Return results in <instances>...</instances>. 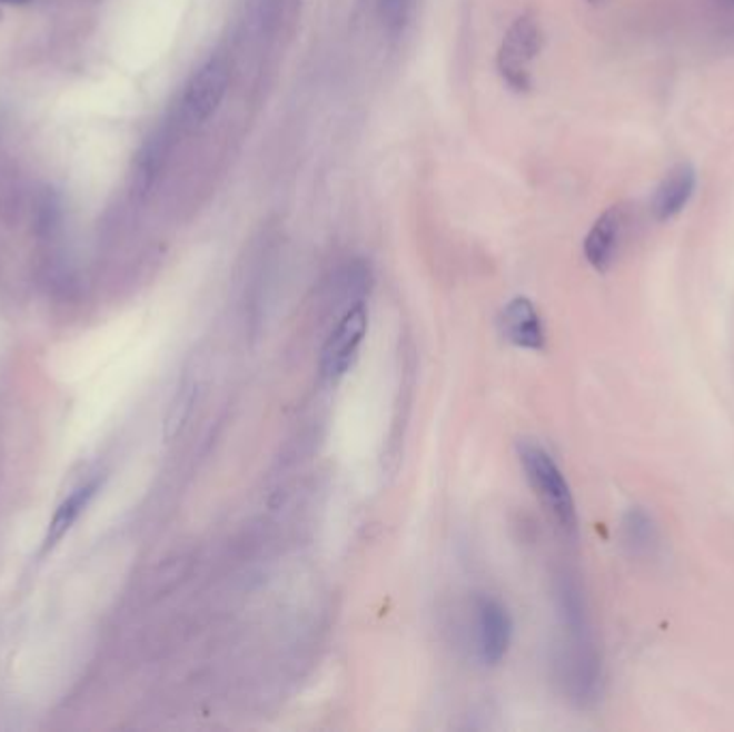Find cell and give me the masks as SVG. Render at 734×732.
<instances>
[{
    "instance_id": "obj_9",
    "label": "cell",
    "mask_w": 734,
    "mask_h": 732,
    "mask_svg": "<svg viewBox=\"0 0 734 732\" xmlns=\"http://www.w3.org/2000/svg\"><path fill=\"white\" fill-rule=\"evenodd\" d=\"M696 191V170L692 164H678L655 189L651 211L657 221H671L681 214Z\"/></svg>"
},
{
    "instance_id": "obj_4",
    "label": "cell",
    "mask_w": 734,
    "mask_h": 732,
    "mask_svg": "<svg viewBox=\"0 0 734 732\" xmlns=\"http://www.w3.org/2000/svg\"><path fill=\"white\" fill-rule=\"evenodd\" d=\"M367 325H369V316L364 301L344 311V316L339 318L336 329L327 337L323 348L320 372L325 380L337 383L346 376L366 339Z\"/></svg>"
},
{
    "instance_id": "obj_10",
    "label": "cell",
    "mask_w": 734,
    "mask_h": 732,
    "mask_svg": "<svg viewBox=\"0 0 734 732\" xmlns=\"http://www.w3.org/2000/svg\"><path fill=\"white\" fill-rule=\"evenodd\" d=\"M621 540L632 556L646 558L659 546V531L644 507H629L621 520Z\"/></svg>"
},
{
    "instance_id": "obj_1",
    "label": "cell",
    "mask_w": 734,
    "mask_h": 732,
    "mask_svg": "<svg viewBox=\"0 0 734 732\" xmlns=\"http://www.w3.org/2000/svg\"><path fill=\"white\" fill-rule=\"evenodd\" d=\"M556 609L563 625L558 671L567 696L581 706H591L602 696V655L593 639L584 593L576 580H558Z\"/></svg>"
},
{
    "instance_id": "obj_17",
    "label": "cell",
    "mask_w": 734,
    "mask_h": 732,
    "mask_svg": "<svg viewBox=\"0 0 734 732\" xmlns=\"http://www.w3.org/2000/svg\"><path fill=\"white\" fill-rule=\"evenodd\" d=\"M588 2H597V0H588Z\"/></svg>"
},
{
    "instance_id": "obj_7",
    "label": "cell",
    "mask_w": 734,
    "mask_h": 732,
    "mask_svg": "<svg viewBox=\"0 0 734 732\" xmlns=\"http://www.w3.org/2000/svg\"><path fill=\"white\" fill-rule=\"evenodd\" d=\"M627 233V214L623 207H611L608 211L597 217L584 239V258L586 263L606 274L621 254V247Z\"/></svg>"
},
{
    "instance_id": "obj_13",
    "label": "cell",
    "mask_w": 734,
    "mask_h": 732,
    "mask_svg": "<svg viewBox=\"0 0 734 732\" xmlns=\"http://www.w3.org/2000/svg\"><path fill=\"white\" fill-rule=\"evenodd\" d=\"M413 7H415V0H378L380 18H383V24L387 27V31L394 32V34L404 31L410 20Z\"/></svg>"
},
{
    "instance_id": "obj_14",
    "label": "cell",
    "mask_w": 734,
    "mask_h": 732,
    "mask_svg": "<svg viewBox=\"0 0 734 732\" xmlns=\"http://www.w3.org/2000/svg\"><path fill=\"white\" fill-rule=\"evenodd\" d=\"M37 228L41 233H54L61 224V205L57 200L54 194H46L41 200H39V207H37Z\"/></svg>"
},
{
    "instance_id": "obj_8",
    "label": "cell",
    "mask_w": 734,
    "mask_h": 732,
    "mask_svg": "<svg viewBox=\"0 0 734 732\" xmlns=\"http://www.w3.org/2000/svg\"><path fill=\"white\" fill-rule=\"evenodd\" d=\"M500 332L509 344L524 350H544L546 346L542 316L526 297H516L505 306L500 314Z\"/></svg>"
},
{
    "instance_id": "obj_6",
    "label": "cell",
    "mask_w": 734,
    "mask_h": 732,
    "mask_svg": "<svg viewBox=\"0 0 734 732\" xmlns=\"http://www.w3.org/2000/svg\"><path fill=\"white\" fill-rule=\"evenodd\" d=\"M514 623L507 609L494 597H479L475 604V644L486 666H496L509 651Z\"/></svg>"
},
{
    "instance_id": "obj_3",
    "label": "cell",
    "mask_w": 734,
    "mask_h": 732,
    "mask_svg": "<svg viewBox=\"0 0 734 732\" xmlns=\"http://www.w3.org/2000/svg\"><path fill=\"white\" fill-rule=\"evenodd\" d=\"M539 50H542L539 24L533 18L522 16L505 34L498 57H496L498 71H500L503 80L507 82V87H512L514 91L530 89L528 67H530V62L535 61Z\"/></svg>"
},
{
    "instance_id": "obj_12",
    "label": "cell",
    "mask_w": 734,
    "mask_h": 732,
    "mask_svg": "<svg viewBox=\"0 0 734 732\" xmlns=\"http://www.w3.org/2000/svg\"><path fill=\"white\" fill-rule=\"evenodd\" d=\"M196 396H198V383L194 378L185 376L184 383L179 385L177 396L170 402L166 419H163V438L168 443L175 441L181 434V429H184L191 410H194Z\"/></svg>"
},
{
    "instance_id": "obj_15",
    "label": "cell",
    "mask_w": 734,
    "mask_h": 732,
    "mask_svg": "<svg viewBox=\"0 0 734 732\" xmlns=\"http://www.w3.org/2000/svg\"><path fill=\"white\" fill-rule=\"evenodd\" d=\"M31 0H0V4H29Z\"/></svg>"
},
{
    "instance_id": "obj_11",
    "label": "cell",
    "mask_w": 734,
    "mask_h": 732,
    "mask_svg": "<svg viewBox=\"0 0 734 732\" xmlns=\"http://www.w3.org/2000/svg\"><path fill=\"white\" fill-rule=\"evenodd\" d=\"M99 488V482H91L82 488L76 489L67 501H62L61 507L57 510L54 518L50 522V528L46 533V540H43V554L52 552L57 548L62 542V537L71 531V526L78 522V518L82 516V512L87 510V505L91 503L95 492Z\"/></svg>"
},
{
    "instance_id": "obj_2",
    "label": "cell",
    "mask_w": 734,
    "mask_h": 732,
    "mask_svg": "<svg viewBox=\"0 0 734 732\" xmlns=\"http://www.w3.org/2000/svg\"><path fill=\"white\" fill-rule=\"evenodd\" d=\"M518 458L530 488L535 489L544 510L550 514L552 522L558 526V531L565 537L576 540L578 537L576 498L561 466L552 458L550 452L535 441H520Z\"/></svg>"
},
{
    "instance_id": "obj_5",
    "label": "cell",
    "mask_w": 734,
    "mask_h": 732,
    "mask_svg": "<svg viewBox=\"0 0 734 732\" xmlns=\"http://www.w3.org/2000/svg\"><path fill=\"white\" fill-rule=\"evenodd\" d=\"M228 65L219 57L205 62L189 80L184 95V117L191 127L209 121L228 91Z\"/></svg>"
},
{
    "instance_id": "obj_16",
    "label": "cell",
    "mask_w": 734,
    "mask_h": 732,
    "mask_svg": "<svg viewBox=\"0 0 734 732\" xmlns=\"http://www.w3.org/2000/svg\"><path fill=\"white\" fill-rule=\"evenodd\" d=\"M724 2H726V4H733L734 7V0H724Z\"/></svg>"
}]
</instances>
